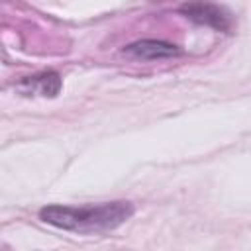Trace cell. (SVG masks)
Masks as SVG:
<instances>
[{"instance_id": "cell-1", "label": "cell", "mask_w": 251, "mask_h": 251, "mask_svg": "<svg viewBox=\"0 0 251 251\" xmlns=\"http://www.w3.org/2000/svg\"><path fill=\"white\" fill-rule=\"evenodd\" d=\"M133 214V206L129 202H102V204H86V206H63L51 204L39 210L41 222L76 233H96L108 231L122 226Z\"/></svg>"}, {"instance_id": "cell-3", "label": "cell", "mask_w": 251, "mask_h": 251, "mask_svg": "<svg viewBox=\"0 0 251 251\" xmlns=\"http://www.w3.org/2000/svg\"><path fill=\"white\" fill-rule=\"evenodd\" d=\"M61 84L63 82H61V76L57 73L45 71V73H39V75L22 78L16 84V88L24 96H47V98H53V96L59 94Z\"/></svg>"}, {"instance_id": "cell-2", "label": "cell", "mask_w": 251, "mask_h": 251, "mask_svg": "<svg viewBox=\"0 0 251 251\" xmlns=\"http://www.w3.org/2000/svg\"><path fill=\"white\" fill-rule=\"evenodd\" d=\"M180 14L198 25H208L218 31L231 29V16L222 6L208 0H186L180 6Z\"/></svg>"}, {"instance_id": "cell-4", "label": "cell", "mask_w": 251, "mask_h": 251, "mask_svg": "<svg viewBox=\"0 0 251 251\" xmlns=\"http://www.w3.org/2000/svg\"><path fill=\"white\" fill-rule=\"evenodd\" d=\"M124 53L135 57V59H145V61H155V59H169L176 57L180 51L176 45L161 41V39H141L135 43H129Z\"/></svg>"}]
</instances>
